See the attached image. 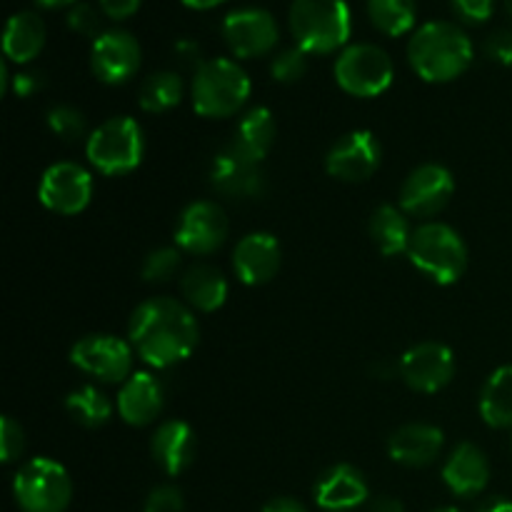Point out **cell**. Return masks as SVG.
I'll return each instance as SVG.
<instances>
[{"mask_svg": "<svg viewBox=\"0 0 512 512\" xmlns=\"http://www.w3.org/2000/svg\"><path fill=\"white\" fill-rule=\"evenodd\" d=\"M128 338L135 353L153 368L183 363L198 348L200 328L193 310L175 298H150L133 310Z\"/></svg>", "mask_w": 512, "mask_h": 512, "instance_id": "6da1fadb", "label": "cell"}, {"mask_svg": "<svg viewBox=\"0 0 512 512\" xmlns=\"http://www.w3.org/2000/svg\"><path fill=\"white\" fill-rule=\"evenodd\" d=\"M473 40L460 25L433 20L420 25L408 43L410 68L428 83L460 78L473 63Z\"/></svg>", "mask_w": 512, "mask_h": 512, "instance_id": "7a4b0ae2", "label": "cell"}, {"mask_svg": "<svg viewBox=\"0 0 512 512\" xmlns=\"http://www.w3.org/2000/svg\"><path fill=\"white\" fill-rule=\"evenodd\" d=\"M290 33L308 55H328L350 38L353 18L345 0H293L288 13Z\"/></svg>", "mask_w": 512, "mask_h": 512, "instance_id": "3957f363", "label": "cell"}, {"mask_svg": "<svg viewBox=\"0 0 512 512\" xmlns=\"http://www.w3.org/2000/svg\"><path fill=\"white\" fill-rule=\"evenodd\" d=\"M250 78L235 60H205L193 75L190 100L193 110L203 118H230L250 98Z\"/></svg>", "mask_w": 512, "mask_h": 512, "instance_id": "277c9868", "label": "cell"}, {"mask_svg": "<svg viewBox=\"0 0 512 512\" xmlns=\"http://www.w3.org/2000/svg\"><path fill=\"white\" fill-rule=\"evenodd\" d=\"M410 263L438 285H453L468 268V248L463 238L445 223H423L413 230L408 245Z\"/></svg>", "mask_w": 512, "mask_h": 512, "instance_id": "5b68a950", "label": "cell"}, {"mask_svg": "<svg viewBox=\"0 0 512 512\" xmlns=\"http://www.w3.org/2000/svg\"><path fill=\"white\" fill-rule=\"evenodd\" d=\"M143 130L128 115H115L90 133L85 155L103 175H128L143 163Z\"/></svg>", "mask_w": 512, "mask_h": 512, "instance_id": "8992f818", "label": "cell"}, {"mask_svg": "<svg viewBox=\"0 0 512 512\" xmlns=\"http://www.w3.org/2000/svg\"><path fill=\"white\" fill-rule=\"evenodd\" d=\"M13 495L23 512H65L73 498V480L55 460L33 458L15 473Z\"/></svg>", "mask_w": 512, "mask_h": 512, "instance_id": "52a82bcc", "label": "cell"}, {"mask_svg": "<svg viewBox=\"0 0 512 512\" xmlns=\"http://www.w3.org/2000/svg\"><path fill=\"white\" fill-rule=\"evenodd\" d=\"M393 78V60L378 45H348L335 60V83L355 98H375L385 93Z\"/></svg>", "mask_w": 512, "mask_h": 512, "instance_id": "ba28073f", "label": "cell"}, {"mask_svg": "<svg viewBox=\"0 0 512 512\" xmlns=\"http://www.w3.org/2000/svg\"><path fill=\"white\" fill-rule=\"evenodd\" d=\"M70 363L103 383H125L133 370V345L108 333L85 335L70 350Z\"/></svg>", "mask_w": 512, "mask_h": 512, "instance_id": "9c48e42d", "label": "cell"}, {"mask_svg": "<svg viewBox=\"0 0 512 512\" xmlns=\"http://www.w3.org/2000/svg\"><path fill=\"white\" fill-rule=\"evenodd\" d=\"M40 203L58 215H78L93 198V178L78 163H55L40 178Z\"/></svg>", "mask_w": 512, "mask_h": 512, "instance_id": "30bf717a", "label": "cell"}, {"mask_svg": "<svg viewBox=\"0 0 512 512\" xmlns=\"http://www.w3.org/2000/svg\"><path fill=\"white\" fill-rule=\"evenodd\" d=\"M228 238L225 210L213 200H195L180 213L175 243L190 255H210Z\"/></svg>", "mask_w": 512, "mask_h": 512, "instance_id": "8fae6325", "label": "cell"}, {"mask_svg": "<svg viewBox=\"0 0 512 512\" xmlns=\"http://www.w3.org/2000/svg\"><path fill=\"white\" fill-rule=\"evenodd\" d=\"M398 373L415 393H438L453 380L455 355L443 343H418L400 358Z\"/></svg>", "mask_w": 512, "mask_h": 512, "instance_id": "7c38bea8", "label": "cell"}, {"mask_svg": "<svg viewBox=\"0 0 512 512\" xmlns=\"http://www.w3.org/2000/svg\"><path fill=\"white\" fill-rule=\"evenodd\" d=\"M453 193L455 180L450 170L438 163H425L405 178L400 188V208L408 215L433 218L450 203Z\"/></svg>", "mask_w": 512, "mask_h": 512, "instance_id": "4fadbf2b", "label": "cell"}, {"mask_svg": "<svg viewBox=\"0 0 512 512\" xmlns=\"http://www.w3.org/2000/svg\"><path fill=\"white\" fill-rule=\"evenodd\" d=\"M223 38L235 58H260L278 45V23L268 10H233L223 20Z\"/></svg>", "mask_w": 512, "mask_h": 512, "instance_id": "5bb4252c", "label": "cell"}, {"mask_svg": "<svg viewBox=\"0 0 512 512\" xmlns=\"http://www.w3.org/2000/svg\"><path fill=\"white\" fill-rule=\"evenodd\" d=\"M380 158H383V148H380L378 138L370 130H353L328 150L325 168L333 178L345 180V183H360L380 168Z\"/></svg>", "mask_w": 512, "mask_h": 512, "instance_id": "9a60e30c", "label": "cell"}, {"mask_svg": "<svg viewBox=\"0 0 512 512\" xmlns=\"http://www.w3.org/2000/svg\"><path fill=\"white\" fill-rule=\"evenodd\" d=\"M140 58H143V50L133 35L125 30H105L100 38L93 40L90 68L95 78L103 83L120 85L138 73Z\"/></svg>", "mask_w": 512, "mask_h": 512, "instance_id": "2e32d148", "label": "cell"}, {"mask_svg": "<svg viewBox=\"0 0 512 512\" xmlns=\"http://www.w3.org/2000/svg\"><path fill=\"white\" fill-rule=\"evenodd\" d=\"M210 185L230 198H260L265 193V178L260 163L245 158L243 153L228 145L220 150L210 165Z\"/></svg>", "mask_w": 512, "mask_h": 512, "instance_id": "e0dca14e", "label": "cell"}, {"mask_svg": "<svg viewBox=\"0 0 512 512\" xmlns=\"http://www.w3.org/2000/svg\"><path fill=\"white\" fill-rule=\"evenodd\" d=\"M315 503L328 512H348L368 500V483L363 473L348 463L333 465L315 483Z\"/></svg>", "mask_w": 512, "mask_h": 512, "instance_id": "ac0fdd59", "label": "cell"}, {"mask_svg": "<svg viewBox=\"0 0 512 512\" xmlns=\"http://www.w3.org/2000/svg\"><path fill=\"white\" fill-rule=\"evenodd\" d=\"M233 270L245 285H263L280 270V243L270 233H250L235 245Z\"/></svg>", "mask_w": 512, "mask_h": 512, "instance_id": "d6986e66", "label": "cell"}, {"mask_svg": "<svg viewBox=\"0 0 512 512\" xmlns=\"http://www.w3.org/2000/svg\"><path fill=\"white\" fill-rule=\"evenodd\" d=\"M440 450H443V430L430 423L400 425L388 438L390 458L408 468H425L435 463Z\"/></svg>", "mask_w": 512, "mask_h": 512, "instance_id": "ffe728a7", "label": "cell"}, {"mask_svg": "<svg viewBox=\"0 0 512 512\" xmlns=\"http://www.w3.org/2000/svg\"><path fill=\"white\" fill-rule=\"evenodd\" d=\"M443 480L450 493L473 498L483 493L490 480V463L483 450L473 443H460L443 465Z\"/></svg>", "mask_w": 512, "mask_h": 512, "instance_id": "44dd1931", "label": "cell"}, {"mask_svg": "<svg viewBox=\"0 0 512 512\" xmlns=\"http://www.w3.org/2000/svg\"><path fill=\"white\" fill-rule=\"evenodd\" d=\"M163 410V388L150 373H133L118 393V413L133 428L150 425Z\"/></svg>", "mask_w": 512, "mask_h": 512, "instance_id": "7402d4cb", "label": "cell"}, {"mask_svg": "<svg viewBox=\"0 0 512 512\" xmlns=\"http://www.w3.org/2000/svg\"><path fill=\"white\" fill-rule=\"evenodd\" d=\"M150 453L155 463L168 475H180L190 468L195 458V433L183 420H168L155 430L150 440Z\"/></svg>", "mask_w": 512, "mask_h": 512, "instance_id": "603a6c76", "label": "cell"}, {"mask_svg": "<svg viewBox=\"0 0 512 512\" xmlns=\"http://www.w3.org/2000/svg\"><path fill=\"white\" fill-rule=\"evenodd\" d=\"M180 293H183L185 305L200 313H215L223 308L228 298V280L215 265H193L180 278Z\"/></svg>", "mask_w": 512, "mask_h": 512, "instance_id": "cb8c5ba5", "label": "cell"}, {"mask_svg": "<svg viewBox=\"0 0 512 512\" xmlns=\"http://www.w3.org/2000/svg\"><path fill=\"white\" fill-rule=\"evenodd\" d=\"M43 45H45V23L40 20L38 13H33V10H23V13H15L13 18L8 20V25H5V35H3L5 58L13 60V63L18 65L30 63L33 58H38Z\"/></svg>", "mask_w": 512, "mask_h": 512, "instance_id": "d4e9b609", "label": "cell"}, {"mask_svg": "<svg viewBox=\"0 0 512 512\" xmlns=\"http://www.w3.org/2000/svg\"><path fill=\"white\" fill-rule=\"evenodd\" d=\"M368 230L375 248H378L385 258L408 253L413 230H410L408 218H405L403 210L395 208V205H380V208H375L373 215H370Z\"/></svg>", "mask_w": 512, "mask_h": 512, "instance_id": "484cf974", "label": "cell"}, {"mask_svg": "<svg viewBox=\"0 0 512 512\" xmlns=\"http://www.w3.org/2000/svg\"><path fill=\"white\" fill-rule=\"evenodd\" d=\"M275 140V118L268 108H253L240 118L238 128H235L233 148L243 153L245 158L263 163L268 150L273 148Z\"/></svg>", "mask_w": 512, "mask_h": 512, "instance_id": "4316f807", "label": "cell"}, {"mask_svg": "<svg viewBox=\"0 0 512 512\" xmlns=\"http://www.w3.org/2000/svg\"><path fill=\"white\" fill-rule=\"evenodd\" d=\"M480 415L490 428H512V365L495 370L483 385Z\"/></svg>", "mask_w": 512, "mask_h": 512, "instance_id": "83f0119b", "label": "cell"}, {"mask_svg": "<svg viewBox=\"0 0 512 512\" xmlns=\"http://www.w3.org/2000/svg\"><path fill=\"white\" fill-rule=\"evenodd\" d=\"M365 5H368L370 23L390 38L410 33L418 20L415 0H365Z\"/></svg>", "mask_w": 512, "mask_h": 512, "instance_id": "f1b7e54d", "label": "cell"}, {"mask_svg": "<svg viewBox=\"0 0 512 512\" xmlns=\"http://www.w3.org/2000/svg\"><path fill=\"white\" fill-rule=\"evenodd\" d=\"M183 100V78L173 70L148 75L140 85L138 103L145 113H165Z\"/></svg>", "mask_w": 512, "mask_h": 512, "instance_id": "f546056e", "label": "cell"}, {"mask_svg": "<svg viewBox=\"0 0 512 512\" xmlns=\"http://www.w3.org/2000/svg\"><path fill=\"white\" fill-rule=\"evenodd\" d=\"M65 410L70 413V418L75 423H80L83 428H100L110 420L113 415V405L110 400L100 393L93 385H85V388L73 390V393L65 398Z\"/></svg>", "mask_w": 512, "mask_h": 512, "instance_id": "4dcf8cb0", "label": "cell"}, {"mask_svg": "<svg viewBox=\"0 0 512 512\" xmlns=\"http://www.w3.org/2000/svg\"><path fill=\"white\" fill-rule=\"evenodd\" d=\"M180 268V250L178 248H155L153 253H148V258L143 260V268L140 275L148 283H168Z\"/></svg>", "mask_w": 512, "mask_h": 512, "instance_id": "1f68e13d", "label": "cell"}, {"mask_svg": "<svg viewBox=\"0 0 512 512\" xmlns=\"http://www.w3.org/2000/svg\"><path fill=\"white\" fill-rule=\"evenodd\" d=\"M270 73L278 83H298L308 73V53L303 48H285L270 63Z\"/></svg>", "mask_w": 512, "mask_h": 512, "instance_id": "d6a6232c", "label": "cell"}, {"mask_svg": "<svg viewBox=\"0 0 512 512\" xmlns=\"http://www.w3.org/2000/svg\"><path fill=\"white\" fill-rule=\"evenodd\" d=\"M48 125L58 138L75 143L85 135V118L73 105H55L48 110Z\"/></svg>", "mask_w": 512, "mask_h": 512, "instance_id": "836d02e7", "label": "cell"}, {"mask_svg": "<svg viewBox=\"0 0 512 512\" xmlns=\"http://www.w3.org/2000/svg\"><path fill=\"white\" fill-rule=\"evenodd\" d=\"M68 25L80 35L88 38H100V15L93 5L88 3H75L68 13Z\"/></svg>", "mask_w": 512, "mask_h": 512, "instance_id": "e575fe53", "label": "cell"}, {"mask_svg": "<svg viewBox=\"0 0 512 512\" xmlns=\"http://www.w3.org/2000/svg\"><path fill=\"white\" fill-rule=\"evenodd\" d=\"M23 443V428L5 415L0 420V455H3V463H13L23 453Z\"/></svg>", "mask_w": 512, "mask_h": 512, "instance_id": "d590c367", "label": "cell"}, {"mask_svg": "<svg viewBox=\"0 0 512 512\" xmlns=\"http://www.w3.org/2000/svg\"><path fill=\"white\" fill-rule=\"evenodd\" d=\"M183 493L175 485H160L145 500L143 512H183Z\"/></svg>", "mask_w": 512, "mask_h": 512, "instance_id": "8d00e7d4", "label": "cell"}, {"mask_svg": "<svg viewBox=\"0 0 512 512\" xmlns=\"http://www.w3.org/2000/svg\"><path fill=\"white\" fill-rule=\"evenodd\" d=\"M485 53L500 65H512V28H500L485 40Z\"/></svg>", "mask_w": 512, "mask_h": 512, "instance_id": "74e56055", "label": "cell"}, {"mask_svg": "<svg viewBox=\"0 0 512 512\" xmlns=\"http://www.w3.org/2000/svg\"><path fill=\"white\" fill-rule=\"evenodd\" d=\"M453 8L468 23H485L493 15L495 0H453Z\"/></svg>", "mask_w": 512, "mask_h": 512, "instance_id": "f35d334b", "label": "cell"}, {"mask_svg": "<svg viewBox=\"0 0 512 512\" xmlns=\"http://www.w3.org/2000/svg\"><path fill=\"white\" fill-rule=\"evenodd\" d=\"M143 0H100V10L108 15L110 20H128L130 15L138 13Z\"/></svg>", "mask_w": 512, "mask_h": 512, "instance_id": "ab89813d", "label": "cell"}, {"mask_svg": "<svg viewBox=\"0 0 512 512\" xmlns=\"http://www.w3.org/2000/svg\"><path fill=\"white\" fill-rule=\"evenodd\" d=\"M40 88H43V78H40L38 73H18L13 78V90L20 98H30V95L38 93Z\"/></svg>", "mask_w": 512, "mask_h": 512, "instance_id": "60d3db41", "label": "cell"}, {"mask_svg": "<svg viewBox=\"0 0 512 512\" xmlns=\"http://www.w3.org/2000/svg\"><path fill=\"white\" fill-rule=\"evenodd\" d=\"M175 55H178V60H183V63L195 65V70L205 63V60H200V48L193 40H180V43H175Z\"/></svg>", "mask_w": 512, "mask_h": 512, "instance_id": "b9f144b4", "label": "cell"}, {"mask_svg": "<svg viewBox=\"0 0 512 512\" xmlns=\"http://www.w3.org/2000/svg\"><path fill=\"white\" fill-rule=\"evenodd\" d=\"M263 512H308L303 503H298L295 498H273L265 505Z\"/></svg>", "mask_w": 512, "mask_h": 512, "instance_id": "7bdbcfd3", "label": "cell"}, {"mask_svg": "<svg viewBox=\"0 0 512 512\" xmlns=\"http://www.w3.org/2000/svg\"><path fill=\"white\" fill-rule=\"evenodd\" d=\"M475 512H512V500L508 498H490L485 500Z\"/></svg>", "mask_w": 512, "mask_h": 512, "instance_id": "ee69618b", "label": "cell"}, {"mask_svg": "<svg viewBox=\"0 0 512 512\" xmlns=\"http://www.w3.org/2000/svg\"><path fill=\"white\" fill-rule=\"evenodd\" d=\"M370 512H405L403 510V503L395 498H390V495H385V498H378L373 503V508H370Z\"/></svg>", "mask_w": 512, "mask_h": 512, "instance_id": "f6af8a7d", "label": "cell"}, {"mask_svg": "<svg viewBox=\"0 0 512 512\" xmlns=\"http://www.w3.org/2000/svg\"><path fill=\"white\" fill-rule=\"evenodd\" d=\"M183 3L193 10H210V8H218V5L225 3V0H183Z\"/></svg>", "mask_w": 512, "mask_h": 512, "instance_id": "bcb514c9", "label": "cell"}, {"mask_svg": "<svg viewBox=\"0 0 512 512\" xmlns=\"http://www.w3.org/2000/svg\"><path fill=\"white\" fill-rule=\"evenodd\" d=\"M40 8H65V5H75V0H35Z\"/></svg>", "mask_w": 512, "mask_h": 512, "instance_id": "7dc6e473", "label": "cell"}, {"mask_svg": "<svg viewBox=\"0 0 512 512\" xmlns=\"http://www.w3.org/2000/svg\"><path fill=\"white\" fill-rule=\"evenodd\" d=\"M505 13H508L512 18V0H505Z\"/></svg>", "mask_w": 512, "mask_h": 512, "instance_id": "c3c4849f", "label": "cell"}, {"mask_svg": "<svg viewBox=\"0 0 512 512\" xmlns=\"http://www.w3.org/2000/svg\"><path fill=\"white\" fill-rule=\"evenodd\" d=\"M433 512H460V510H455V508H438V510H433Z\"/></svg>", "mask_w": 512, "mask_h": 512, "instance_id": "681fc988", "label": "cell"}]
</instances>
